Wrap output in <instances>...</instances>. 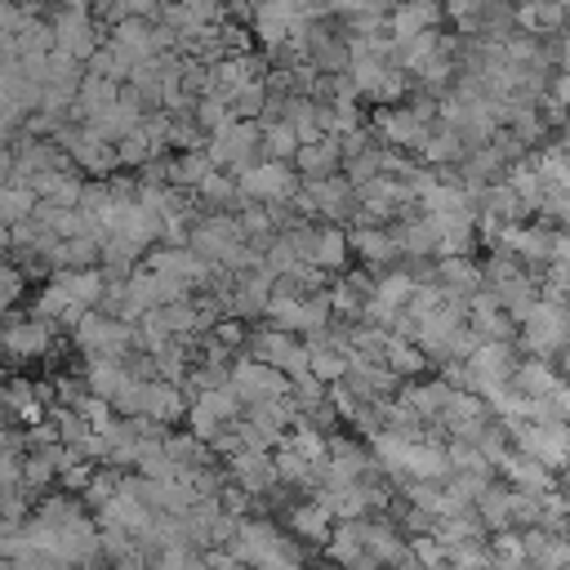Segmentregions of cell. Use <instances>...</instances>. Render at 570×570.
I'll return each mask as SVG.
<instances>
[{"label": "cell", "mask_w": 570, "mask_h": 570, "mask_svg": "<svg viewBox=\"0 0 570 570\" xmlns=\"http://www.w3.org/2000/svg\"><path fill=\"white\" fill-rule=\"evenodd\" d=\"M210 161H214V170H223V174H245V170H254L258 165V156H263V125L258 121H232L227 130H218L214 139H210Z\"/></svg>", "instance_id": "cell-1"}, {"label": "cell", "mask_w": 570, "mask_h": 570, "mask_svg": "<svg viewBox=\"0 0 570 570\" xmlns=\"http://www.w3.org/2000/svg\"><path fill=\"white\" fill-rule=\"evenodd\" d=\"M77 348L90 357V362H125L134 348H139V335L130 322H116V317H103V313H90L81 326H77Z\"/></svg>", "instance_id": "cell-2"}, {"label": "cell", "mask_w": 570, "mask_h": 570, "mask_svg": "<svg viewBox=\"0 0 570 570\" xmlns=\"http://www.w3.org/2000/svg\"><path fill=\"white\" fill-rule=\"evenodd\" d=\"M521 344L535 362H548V357H566L570 353V304H552L543 299L535 308V317L521 326Z\"/></svg>", "instance_id": "cell-3"}, {"label": "cell", "mask_w": 570, "mask_h": 570, "mask_svg": "<svg viewBox=\"0 0 570 570\" xmlns=\"http://www.w3.org/2000/svg\"><path fill=\"white\" fill-rule=\"evenodd\" d=\"M512 450L530 455L548 472L570 468V424H512Z\"/></svg>", "instance_id": "cell-4"}, {"label": "cell", "mask_w": 570, "mask_h": 570, "mask_svg": "<svg viewBox=\"0 0 570 570\" xmlns=\"http://www.w3.org/2000/svg\"><path fill=\"white\" fill-rule=\"evenodd\" d=\"M236 183H241V196L254 201V205H291L299 196V187H304L295 165H276V161H258Z\"/></svg>", "instance_id": "cell-5"}, {"label": "cell", "mask_w": 570, "mask_h": 570, "mask_svg": "<svg viewBox=\"0 0 570 570\" xmlns=\"http://www.w3.org/2000/svg\"><path fill=\"white\" fill-rule=\"evenodd\" d=\"M54 37H59V54H72L77 63H90L108 45L103 41V23L85 6H63L54 14Z\"/></svg>", "instance_id": "cell-6"}, {"label": "cell", "mask_w": 570, "mask_h": 570, "mask_svg": "<svg viewBox=\"0 0 570 570\" xmlns=\"http://www.w3.org/2000/svg\"><path fill=\"white\" fill-rule=\"evenodd\" d=\"M232 388L241 393L245 410H250V406H263V401H285V397L295 393V384L285 379L281 370H272V366H263V362H254V357L232 362Z\"/></svg>", "instance_id": "cell-7"}, {"label": "cell", "mask_w": 570, "mask_h": 570, "mask_svg": "<svg viewBox=\"0 0 570 570\" xmlns=\"http://www.w3.org/2000/svg\"><path fill=\"white\" fill-rule=\"evenodd\" d=\"M517 379V357H512V344H481L468 362V393H477L481 401L499 388H508Z\"/></svg>", "instance_id": "cell-8"}, {"label": "cell", "mask_w": 570, "mask_h": 570, "mask_svg": "<svg viewBox=\"0 0 570 570\" xmlns=\"http://www.w3.org/2000/svg\"><path fill=\"white\" fill-rule=\"evenodd\" d=\"M245 241V227H241V218H232V214H205L196 227H192V241H187V250L192 254H201L205 263H223L236 245Z\"/></svg>", "instance_id": "cell-9"}, {"label": "cell", "mask_w": 570, "mask_h": 570, "mask_svg": "<svg viewBox=\"0 0 570 570\" xmlns=\"http://www.w3.org/2000/svg\"><path fill=\"white\" fill-rule=\"evenodd\" d=\"M285 543V535L276 530V521H267V517H245L241 526H236V539H232V557L241 561V566H250V570H258L276 548Z\"/></svg>", "instance_id": "cell-10"}, {"label": "cell", "mask_w": 570, "mask_h": 570, "mask_svg": "<svg viewBox=\"0 0 570 570\" xmlns=\"http://www.w3.org/2000/svg\"><path fill=\"white\" fill-rule=\"evenodd\" d=\"M317 201V210L330 218V223H357L362 214V196L357 187L348 183V174H335V179H317V183H304Z\"/></svg>", "instance_id": "cell-11"}, {"label": "cell", "mask_w": 570, "mask_h": 570, "mask_svg": "<svg viewBox=\"0 0 570 570\" xmlns=\"http://www.w3.org/2000/svg\"><path fill=\"white\" fill-rule=\"evenodd\" d=\"M54 322H45V317H14L10 322V330H6V353L14 357V362H28V357H45L50 348H54Z\"/></svg>", "instance_id": "cell-12"}, {"label": "cell", "mask_w": 570, "mask_h": 570, "mask_svg": "<svg viewBox=\"0 0 570 570\" xmlns=\"http://www.w3.org/2000/svg\"><path fill=\"white\" fill-rule=\"evenodd\" d=\"M227 481L241 486L245 495H272L281 486V472H276V455H250L241 450L236 459H227Z\"/></svg>", "instance_id": "cell-13"}, {"label": "cell", "mask_w": 570, "mask_h": 570, "mask_svg": "<svg viewBox=\"0 0 570 570\" xmlns=\"http://www.w3.org/2000/svg\"><path fill=\"white\" fill-rule=\"evenodd\" d=\"M432 281L441 285V291H446L450 299L472 304V299L486 291V267H477L472 258H441V263H437V272H432Z\"/></svg>", "instance_id": "cell-14"}, {"label": "cell", "mask_w": 570, "mask_h": 570, "mask_svg": "<svg viewBox=\"0 0 570 570\" xmlns=\"http://www.w3.org/2000/svg\"><path fill=\"white\" fill-rule=\"evenodd\" d=\"M397 232V245L406 258H428V254H441V227L424 214V210H406L401 223L393 227Z\"/></svg>", "instance_id": "cell-15"}, {"label": "cell", "mask_w": 570, "mask_h": 570, "mask_svg": "<svg viewBox=\"0 0 570 570\" xmlns=\"http://www.w3.org/2000/svg\"><path fill=\"white\" fill-rule=\"evenodd\" d=\"M468 326L477 330L481 344H512V330H517V322L499 308V299H495L490 291H481V295L468 304Z\"/></svg>", "instance_id": "cell-16"}, {"label": "cell", "mask_w": 570, "mask_h": 570, "mask_svg": "<svg viewBox=\"0 0 570 570\" xmlns=\"http://www.w3.org/2000/svg\"><path fill=\"white\" fill-rule=\"evenodd\" d=\"M348 241H353V250L375 267V276H379V272H393V263H397V254H401L393 227H348Z\"/></svg>", "instance_id": "cell-17"}, {"label": "cell", "mask_w": 570, "mask_h": 570, "mask_svg": "<svg viewBox=\"0 0 570 570\" xmlns=\"http://www.w3.org/2000/svg\"><path fill=\"white\" fill-rule=\"evenodd\" d=\"M450 397H455V388L446 384V379H428V384H410V388H401V406L406 410H415L424 424H441V415H446V406H450Z\"/></svg>", "instance_id": "cell-18"}, {"label": "cell", "mask_w": 570, "mask_h": 570, "mask_svg": "<svg viewBox=\"0 0 570 570\" xmlns=\"http://www.w3.org/2000/svg\"><path fill=\"white\" fill-rule=\"evenodd\" d=\"M526 557L530 570H570V535H552V530H526Z\"/></svg>", "instance_id": "cell-19"}, {"label": "cell", "mask_w": 570, "mask_h": 570, "mask_svg": "<svg viewBox=\"0 0 570 570\" xmlns=\"http://www.w3.org/2000/svg\"><path fill=\"white\" fill-rule=\"evenodd\" d=\"M295 170H299V179H304V183H317V179H335V174H344V147H339V139H322V143L304 147V152H299V161H295Z\"/></svg>", "instance_id": "cell-20"}, {"label": "cell", "mask_w": 570, "mask_h": 570, "mask_svg": "<svg viewBox=\"0 0 570 570\" xmlns=\"http://www.w3.org/2000/svg\"><path fill=\"white\" fill-rule=\"evenodd\" d=\"M499 472L512 481V490H526V495H552V472H548L543 464H535L530 455H521V450H508L503 464H499Z\"/></svg>", "instance_id": "cell-21"}, {"label": "cell", "mask_w": 570, "mask_h": 570, "mask_svg": "<svg viewBox=\"0 0 570 570\" xmlns=\"http://www.w3.org/2000/svg\"><path fill=\"white\" fill-rule=\"evenodd\" d=\"M441 10L437 6H397L393 10V45H410L428 32H437Z\"/></svg>", "instance_id": "cell-22"}, {"label": "cell", "mask_w": 570, "mask_h": 570, "mask_svg": "<svg viewBox=\"0 0 570 570\" xmlns=\"http://www.w3.org/2000/svg\"><path fill=\"white\" fill-rule=\"evenodd\" d=\"M45 205H59V210H81V201H85V187L90 183H81L72 170L68 174H41V179H32L28 183Z\"/></svg>", "instance_id": "cell-23"}, {"label": "cell", "mask_w": 570, "mask_h": 570, "mask_svg": "<svg viewBox=\"0 0 570 570\" xmlns=\"http://www.w3.org/2000/svg\"><path fill=\"white\" fill-rule=\"evenodd\" d=\"M192 401L183 397V388L165 384V379H152L147 384V406H143V419H156V424H179L187 419Z\"/></svg>", "instance_id": "cell-24"}, {"label": "cell", "mask_w": 570, "mask_h": 570, "mask_svg": "<svg viewBox=\"0 0 570 570\" xmlns=\"http://www.w3.org/2000/svg\"><path fill=\"white\" fill-rule=\"evenodd\" d=\"M348 254H353V241L339 223H326L317 227V250H313V267L322 272H344L348 276Z\"/></svg>", "instance_id": "cell-25"}, {"label": "cell", "mask_w": 570, "mask_h": 570, "mask_svg": "<svg viewBox=\"0 0 570 570\" xmlns=\"http://www.w3.org/2000/svg\"><path fill=\"white\" fill-rule=\"evenodd\" d=\"M291 530H295L299 539H308V543H330L335 530H339V521H335L317 499H308V503H295V508H291Z\"/></svg>", "instance_id": "cell-26"}, {"label": "cell", "mask_w": 570, "mask_h": 570, "mask_svg": "<svg viewBox=\"0 0 570 570\" xmlns=\"http://www.w3.org/2000/svg\"><path fill=\"white\" fill-rule=\"evenodd\" d=\"M566 23H570V10L566 6H521L517 10V28L526 32V37H566Z\"/></svg>", "instance_id": "cell-27"}, {"label": "cell", "mask_w": 570, "mask_h": 570, "mask_svg": "<svg viewBox=\"0 0 570 570\" xmlns=\"http://www.w3.org/2000/svg\"><path fill=\"white\" fill-rule=\"evenodd\" d=\"M85 388H90V397H103V401H116L134 379H130V370H125V362H85Z\"/></svg>", "instance_id": "cell-28"}, {"label": "cell", "mask_w": 570, "mask_h": 570, "mask_svg": "<svg viewBox=\"0 0 570 570\" xmlns=\"http://www.w3.org/2000/svg\"><path fill=\"white\" fill-rule=\"evenodd\" d=\"M192 201L201 205V210H210V214H223L227 205H245V196H241V183H236V174H223V170H214L196 192H192Z\"/></svg>", "instance_id": "cell-29"}, {"label": "cell", "mask_w": 570, "mask_h": 570, "mask_svg": "<svg viewBox=\"0 0 570 570\" xmlns=\"http://www.w3.org/2000/svg\"><path fill=\"white\" fill-rule=\"evenodd\" d=\"M419 156H424V165H455V161H468V143H464L459 130H450V125L437 121V130L424 139Z\"/></svg>", "instance_id": "cell-30"}, {"label": "cell", "mask_w": 570, "mask_h": 570, "mask_svg": "<svg viewBox=\"0 0 570 570\" xmlns=\"http://www.w3.org/2000/svg\"><path fill=\"white\" fill-rule=\"evenodd\" d=\"M415 291H419V281H415L410 272L393 267V272H379V285H375V304H384L388 313H397V317H401V313L410 308Z\"/></svg>", "instance_id": "cell-31"}, {"label": "cell", "mask_w": 570, "mask_h": 570, "mask_svg": "<svg viewBox=\"0 0 570 570\" xmlns=\"http://www.w3.org/2000/svg\"><path fill=\"white\" fill-rule=\"evenodd\" d=\"M304 152L295 125L285 121H263V161H276V165H295Z\"/></svg>", "instance_id": "cell-32"}, {"label": "cell", "mask_w": 570, "mask_h": 570, "mask_svg": "<svg viewBox=\"0 0 570 570\" xmlns=\"http://www.w3.org/2000/svg\"><path fill=\"white\" fill-rule=\"evenodd\" d=\"M561 384H566V379H557L552 366H548V362H535V357L521 362V366H517V379H512V388H517L521 397H530V401H548Z\"/></svg>", "instance_id": "cell-33"}, {"label": "cell", "mask_w": 570, "mask_h": 570, "mask_svg": "<svg viewBox=\"0 0 570 570\" xmlns=\"http://www.w3.org/2000/svg\"><path fill=\"white\" fill-rule=\"evenodd\" d=\"M477 517H481V526L495 530V535L517 530V526H512V486H499V481H495V486L477 499Z\"/></svg>", "instance_id": "cell-34"}, {"label": "cell", "mask_w": 570, "mask_h": 570, "mask_svg": "<svg viewBox=\"0 0 570 570\" xmlns=\"http://www.w3.org/2000/svg\"><path fill=\"white\" fill-rule=\"evenodd\" d=\"M326 552H330V561H339L344 570H362V566H370V557H366V539H362V521H344V526L335 530V539L326 543Z\"/></svg>", "instance_id": "cell-35"}, {"label": "cell", "mask_w": 570, "mask_h": 570, "mask_svg": "<svg viewBox=\"0 0 570 570\" xmlns=\"http://www.w3.org/2000/svg\"><path fill=\"white\" fill-rule=\"evenodd\" d=\"M428 362H432V357H428L419 344H410V339H393L388 353H384V366H388L397 379H410V384L428 370Z\"/></svg>", "instance_id": "cell-36"}, {"label": "cell", "mask_w": 570, "mask_h": 570, "mask_svg": "<svg viewBox=\"0 0 570 570\" xmlns=\"http://www.w3.org/2000/svg\"><path fill=\"white\" fill-rule=\"evenodd\" d=\"M37 210H41V196L32 192V187H6L0 192V218H6V232H14V227H23V223H32L37 218Z\"/></svg>", "instance_id": "cell-37"}, {"label": "cell", "mask_w": 570, "mask_h": 570, "mask_svg": "<svg viewBox=\"0 0 570 570\" xmlns=\"http://www.w3.org/2000/svg\"><path fill=\"white\" fill-rule=\"evenodd\" d=\"M267 322L276 326V330H285V335H308V308H304V299H295V295H272V304H267Z\"/></svg>", "instance_id": "cell-38"}, {"label": "cell", "mask_w": 570, "mask_h": 570, "mask_svg": "<svg viewBox=\"0 0 570 570\" xmlns=\"http://www.w3.org/2000/svg\"><path fill=\"white\" fill-rule=\"evenodd\" d=\"M214 174V161H210V152H179L174 156V165H170V183L183 192V187H201L205 179Z\"/></svg>", "instance_id": "cell-39"}, {"label": "cell", "mask_w": 570, "mask_h": 570, "mask_svg": "<svg viewBox=\"0 0 570 570\" xmlns=\"http://www.w3.org/2000/svg\"><path fill=\"white\" fill-rule=\"evenodd\" d=\"M508 187L521 196V205H526V210H543V201H548V183H543V174L535 170V156H530L526 165H512Z\"/></svg>", "instance_id": "cell-40"}, {"label": "cell", "mask_w": 570, "mask_h": 570, "mask_svg": "<svg viewBox=\"0 0 570 570\" xmlns=\"http://www.w3.org/2000/svg\"><path fill=\"white\" fill-rule=\"evenodd\" d=\"M165 450L174 455V464L183 468V477H192V472H201V468H210V446H205V441H196L192 432H170V441H165Z\"/></svg>", "instance_id": "cell-41"}, {"label": "cell", "mask_w": 570, "mask_h": 570, "mask_svg": "<svg viewBox=\"0 0 570 570\" xmlns=\"http://www.w3.org/2000/svg\"><path fill=\"white\" fill-rule=\"evenodd\" d=\"M201 406H205V410H214L223 428L245 419V401H241V393L232 388V379H227V384H218V388H210V393L201 397Z\"/></svg>", "instance_id": "cell-42"}, {"label": "cell", "mask_w": 570, "mask_h": 570, "mask_svg": "<svg viewBox=\"0 0 570 570\" xmlns=\"http://www.w3.org/2000/svg\"><path fill=\"white\" fill-rule=\"evenodd\" d=\"M139 472H143L147 481H183V468L174 464V455L165 450V441H161V446H143Z\"/></svg>", "instance_id": "cell-43"}, {"label": "cell", "mask_w": 570, "mask_h": 570, "mask_svg": "<svg viewBox=\"0 0 570 570\" xmlns=\"http://www.w3.org/2000/svg\"><path fill=\"white\" fill-rule=\"evenodd\" d=\"M495 570H526L530 566V557H526V539L517 535V530H508V535H495Z\"/></svg>", "instance_id": "cell-44"}, {"label": "cell", "mask_w": 570, "mask_h": 570, "mask_svg": "<svg viewBox=\"0 0 570 570\" xmlns=\"http://www.w3.org/2000/svg\"><path fill=\"white\" fill-rule=\"evenodd\" d=\"M187 428H192V437H196V441H205V446H214V441H218V432H223L218 415H214V410H205L201 401H192V410H187Z\"/></svg>", "instance_id": "cell-45"}, {"label": "cell", "mask_w": 570, "mask_h": 570, "mask_svg": "<svg viewBox=\"0 0 570 570\" xmlns=\"http://www.w3.org/2000/svg\"><path fill=\"white\" fill-rule=\"evenodd\" d=\"M539 291H543V299H552V304H570V267H566V263H552V267L543 272V281H539Z\"/></svg>", "instance_id": "cell-46"}, {"label": "cell", "mask_w": 570, "mask_h": 570, "mask_svg": "<svg viewBox=\"0 0 570 570\" xmlns=\"http://www.w3.org/2000/svg\"><path fill=\"white\" fill-rule=\"evenodd\" d=\"M227 353H236V348H250V330H245V322H236V317H223L214 330H210Z\"/></svg>", "instance_id": "cell-47"}, {"label": "cell", "mask_w": 570, "mask_h": 570, "mask_svg": "<svg viewBox=\"0 0 570 570\" xmlns=\"http://www.w3.org/2000/svg\"><path fill=\"white\" fill-rule=\"evenodd\" d=\"M548 223H561L566 232H570V192H548V201H543V210H539Z\"/></svg>", "instance_id": "cell-48"}, {"label": "cell", "mask_w": 570, "mask_h": 570, "mask_svg": "<svg viewBox=\"0 0 570 570\" xmlns=\"http://www.w3.org/2000/svg\"><path fill=\"white\" fill-rule=\"evenodd\" d=\"M250 503H254V495H245L241 486H227V490H223V512H227V517L245 521V508H250Z\"/></svg>", "instance_id": "cell-49"}, {"label": "cell", "mask_w": 570, "mask_h": 570, "mask_svg": "<svg viewBox=\"0 0 570 570\" xmlns=\"http://www.w3.org/2000/svg\"><path fill=\"white\" fill-rule=\"evenodd\" d=\"M0 285H6V308H14V304L23 299V272H19V263H10V267H6Z\"/></svg>", "instance_id": "cell-50"}, {"label": "cell", "mask_w": 570, "mask_h": 570, "mask_svg": "<svg viewBox=\"0 0 570 570\" xmlns=\"http://www.w3.org/2000/svg\"><path fill=\"white\" fill-rule=\"evenodd\" d=\"M548 103H557L561 112L570 108V72H552V81H548Z\"/></svg>", "instance_id": "cell-51"}, {"label": "cell", "mask_w": 570, "mask_h": 570, "mask_svg": "<svg viewBox=\"0 0 570 570\" xmlns=\"http://www.w3.org/2000/svg\"><path fill=\"white\" fill-rule=\"evenodd\" d=\"M205 566H210V570H250V566H241L227 548H223V552H205Z\"/></svg>", "instance_id": "cell-52"}, {"label": "cell", "mask_w": 570, "mask_h": 570, "mask_svg": "<svg viewBox=\"0 0 570 570\" xmlns=\"http://www.w3.org/2000/svg\"><path fill=\"white\" fill-rule=\"evenodd\" d=\"M548 401H552L557 419H561V424H570V384H561V388H557V393H552Z\"/></svg>", "instance_id": "cell-53"}, {"label": "cell", "mask_w": 570, "mask_h": 570, "mask_svg": "<svg viewBox=\"0 0 570 570\" xmlns=\"http://www.w3.org/2000/svg\"><path fill=\"white\" fill-rule=\"evenodd\" d=\"M6 570H59L50 557H23V561H6Z\"/></svg>", "instance_id": "cell-54"}, {"label": "cell", "mask_w": 570, "mask_h": 570, "mask_svg": "<svg viewBox=\"0 0 570 570\" xmlns=\"http://www.w3.org/2000/svg\"><path fill=\"white\" fill-rule=\"evenodd\" d=\"M552 263H566V267H570V232H557V245H552Z\"/></svg>", "instance_id": "cell-55"}]
</instances>
